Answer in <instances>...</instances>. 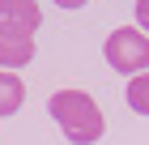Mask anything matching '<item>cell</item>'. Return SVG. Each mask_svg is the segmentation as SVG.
<instances>
[{
    "mask_svg": "<svg viewBox=\"0 0 149 145\" xmlns=\"http://www.w3.org/2000/svg\"><path fill=\"white\" fill-rule=\"evenodd\" d=\"M47 111L60 124V132L68 141H77V145H90V141L102 137V111H98V102L85 90H56L51 102H47Z\"/></svg>",
    "mask_w": 149,
    "mask_h": 145,
    "instance_id": "obj_1",
    "label": "cell"
},
{
    "mask_svg": "<svg viewBox=\"0 0 149 145\" xmlns=\"http://www.w3.org/2000/svg\"><path fill=\"white\" fill-rule=\"evenodd\" d=\"M107 64L124 77H141L149 73V34L141 26H119V30L107 34Z\"/></svg>",
    "mask_w": 149,
    "mask_h": 145,
    "instance_id": "obj_2",
    "label": "cell"
},
{
    "mask_svg": "<svg viewBox=\"0 0 149 145\" xmlns=\"http://www.w3.org/2000/svg\"><path fill=\"white\" fill-rule=\"evenodd\" d=\"M30 60H34V34H22V30H0V73L26 68Z\"/></svg>",
    "mask_w": 149,
    "mask_h": 145,
    "instance_id": "obj_3",
    "label": "cell"
},
{
    "mask_svg": "<svg viewBox=\"0 0 149 145\" xmlns=\"http://www.w3.org/2000/svg\"><path fill=\"white\" fill-rule=\"evenodd\" d=\"M43 13H38V0H0V30H22L34 34Z\"/></svg>",
    "mask_w": 149,
    "mask_h": 145,
    "instance_id": "obj_4",
    "label": "cell"
},
{
    "mask_svg": "<svg viewBox=\"0 0 149 145\" xmlns=\"http://www.w3.org/2000/svg\"><path fill=\"white\" fill-rule=\"evenodd\" d=\"M26 98V85L17 73H0V115H17Z\"/></svg>",
    "mask_w": 149,
    "mask_h": 145,
    "instance_id": "obj_5",
    "label": "cell"
},
{
    "mask_svg": "<svg viewBox=\"0 0 149 145\" xmlns=\"http://www.w3.org/2000/svg\"><path fill=\"white\" fill-rule=\"evenodd\" d=\"M128 107H132L136 115H149V73L128 77Z\"/></svg>",
    "mask_w": 149,
    "mask_h": 145,
    "instance_id": "obj_6",
    "label": "cell"
},
{
    "mask_svg": "<svg viewBox=\"0 0 149 145\" xmlns=\"http://www.w3.org/2000/svg\"><path fill=\"white\" fill-rule=\"evenodd\" d=\"M136 26L149 34V0H136Z\"/></svg>",
    "mask_w": 149,
    "mask_h": 145,
    "instance_id": "obj_7",
    "label": "cell"
},
{
    "mask_svg": "<svg viewBox=\"0 0 149 145\" xmlns=\"http://www.w3.org/2000/svg\"><path fill=\"white\" fill-rule=\"evenodd\" d=\"M60 9H81V4H90V0H56Z\"/></svg>",
    "mask_w": 149,
    "mask_h": 145,
    "instance_id": "obj_8",
    "label": "cell"
}]
</instances>
